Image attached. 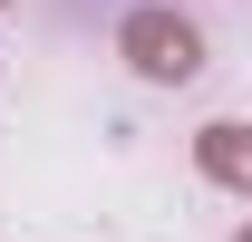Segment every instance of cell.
<instances>
[{
	"instance_id": "cell-1",
	"label": "cell",
	"mask_w": 252,
	"mask_h": 242,
	"mask_svg": "<svg viewBox=\"0 0 252 242\" xmlns=\"http://www.w3.org/2000/svg\"><path fill=\"white\" fill-rule=\"evenodd\" d=\"M117 59L146 78V88H194L204 78V30H194L185 10H165V0H136L117 20Z\"/></svg>"
},
{
	"instance_id": "cell-2",
	"label": "cell",
	"mask_w": 252,
	"mask_h": 242,
	"mask_svg": "<svg viewBox=\"0 0 252 242\" xmlns=\"http://www.w3.org/2000/svg\"><path fill=\"white\" fill-rule=\"evenodd\" d=\"M194 175L252 204V117H214V126H194Z\"/></svg>"
},
{
	"instance_id": "cell-3",
	"label": "cell",
	"mask_w": 252,
	"mask_h": 242,
	"mask_svg": "<svg viewBox=\"0 0 252 242\" xmlns=\"http://www.w3.org/2000/svg\"><path fill=\"white\" fill-rule=\"evenodd\" d=\"M233 242H252V223H243V233H233Z\"/></svg>"
},
{
	"instance_id": "cell-4",
	"label": "cell",
	"mask_w": 252,
	"mask_h": 242,
	"mask_svg": "<svg viewBox=\"0 0 252 242\" xmlns=\"http://www.w3.org/2000/svg\"><path fill=\"white\" fill-rule=\"evenodd\" d=\"M0 10H10V0H0Z\"/></svg>"
}]
</instances>
